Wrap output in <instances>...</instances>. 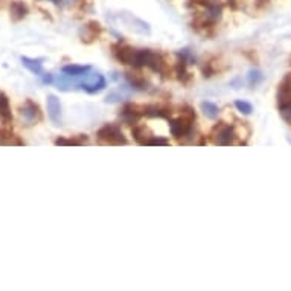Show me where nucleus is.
<instances>
[{
    "label": "nucleus",
    "instance_id": "obj_1",
    "mask_svg": "<svg viewBox=\"0 0 291 291\" xmlns=\"http://www.w3.org/2000/svg\"><path fill=\"white\" fill-rule=\"evenodd\" d=\"M195 121V112L191 105L181 107V115L177 119H169V130L175 139H185L192 130Z\"/></svg>",
    "mask_w": 291,
    "mask_h": 291
},
{
    "label": "nucleus",
    "instance_id": "obj_2",
    "mask_svg": "<svg viewBox=\"0 0 291 291\" xmlns=\"http://www.w3.org/2000/svg\"><path fill=\"white\" fill-rule=\"evenodd\" d=\"M96 137L101 143L105 145H127L128 140L124 136L122 130L115 124H105L96 133Z\"/></svg>",
    "mask_w": 291,
    "mask_h": 291
},
{
    "label": "nucleus",
    "instance_id": "obj_3",
    "mask_svg": "<svg viewBox=\"0 0 291 291\" xmlns=\"http://www.w3.org/2000/svg\"><path fill=\"white\" fill-rule=\"evenodd\" d=\"M233 137H235V128L226 122L216 124L209 133L210 142L215 145H221V147H227V145L233 143Z\"/></svg>",
    "mask_w": 291,
    "mask_h": 291
},
{
    "label": "nucleus",
    "instance_id": "obj_4",
    "mask_svg": "<svg viewBox=\"0 0 291 291\" xmlns=\"http://www.w3.org/2000/svg\"><path fill=\"white\" fill-rule=\"evenodd\" d=\"M112 54L121 64L137 67V60H139V51L137 49L119 42V43L112 46Z\"/></svg>",
    "mask_w": 291,
    "mask_h": 291
},
{
    "label": "nucleus",
    "instance_id": "obj_5",
    "mask_svg": "<svg viewBox=\"0 0 291 291\" xmlns=\"http://www.w3.org/2000/svg\"><path fill=\"white\" fill-rule=\"evenodd\" d=\"M20 115L22 118L28 122V125H34L43 119L42 108L37 102H34L32 99H26L25 104L20 107Z\"/></svg>",
    "mask_w": 291,
    "mask_h": 291
},
{
    "label": "nucleus",
    "instance_id": "obj_6",
    "mask_svg": "<svg viewBox=\"0 0 291 291\" xmlns=\"http://www.w3.org/2000/svg\"><path fill=\"white\" fill-rule=\"evenodd\" d=\"M78 86L87 93H98L107 86V81L101 74H84L83 80L78 81Z\"/></svg>",
    "mask_w": 291,
    "mask_h": 291
},
{
    "label": "nucleus",
    "instance_id": "obj_7",
    "mask_svg": "<svg viewBox=\"0 0 291 291\" xmlns=\"http://www.w3.org/2000/svg\"><path fill=\"white\" fill-rule=\"evenodd\" d=\"M101 32H102L101 25H99L98 22L92 20V22L86 23V25L81 28V31H80V39H81V42H83V43L90 45V43H93L95 40H98V39H99Z\"/></svg>",
    "mask_w": 291,
    "mask_h": 291
},
{
    "label": "nucleus",
    "instance_id": "obj_8",
    "mask_svg": "<svg viewBox=\"0 0 291 291\" xmlns=\"http://www.w3.org/2000/svg\"><path fill=\"white\" fill-rule=\"evenodd\" d=\"M142 116H145L143 105H137V104H127L121 112L122 121L127 124H133V125L137 124Z\"/></svg>",
    "mask_w": 291,
    "mask_h": 291
},
{
    "label": "nucleus",
    "instance_id": "obj_9",
    "mask_svg": "<svg viewBox=\"0 0 291 291\" xmlns=\"http://www.w3.org/2000/svg\"><path fill=\"white\" fill-rule=\"evenodd\" d=\"M277 105H291V74H286L277 87Z\"/></svg>",
    "mask_w": 291,
    "mask_h": 291
},
{
    "label": "nucleus",
    "instance_id": "obj_10",
    "mask_svg": "<svg viewBox=\"0 0 291 291\" xmlns=\"http://www.w3.org/2000/svg\"><path fill=\"white\" fill-rule=\"evenodd\" d=\"M48 113H49L51 121L55 125L61 124V104H60V99L55 95L48 96Z\"/></svg>",
    "mask_w": 291,
    "mask_h": 291
},
{
    "label": "nucleus",
    "instance_id": "obj_11",
    "mask_svg": "<svg viewBox=\"0 0 291 291\" xmlns=\"http://www.w3.org/2000/svg\"><path fill=\"white\" fill-rule=\"evenodd\" d=\"M133 137L139 145H148L150 139L153 137V133L150 131L148 127L140 125V124H134V127L131 128Z\"/></svg>",
    "mask_w": 291,
    "mask_h": 291
},
{
    "label": "nucleus",
    "instance_id": "obj_12",
    "mask_svg": "<svg viewBox=\"0 0 291 291\" xmlns=\"http://www.w3.org/2000/svg\"><path fill=\"white\" fill-rule=\"evenodd\" d=\"M22 64L29 70L32 72L34 75L37 77H42L45 72H43V58H29V57H22L20 58Z\"/></svg>",
    "mask_w": 291,
    "mask_h": 291
},
{
    "label": "nucleus",
    "instance_id": "obj_13",
    "mask_svg": "<svg viewBox=\"0 0 291 291\" xmlns=\"http://www.w3.org/2000/svg\"><path fill=\"white\" fill-rule=\"evenodd\" d=\"M143 113H145V116H148V118L171 119V112L168 110L166 107H160V105H143Z\"/></svg>",
    "mask_w": 291,
    "mask_h": 291
},
{
    "label": "nucleus",
    "instance_id": "obj_14",
    "mask_svg": "<svg viewBox=\"0 0 291 291\" xmlns=\"http://www.w3.org/2000/svg\"><path fill=\"white\" fill-rule=\"evenodd\" d=\"M28 13H29V8H28L26 4L19 2V0H16V2H11V5H10V14H11V19L14 22L23 20L28 16Z\"/></svg>",
    "mask_w": 291,
    "mask_h": 291
},
{
    "label": "nucleus",
    "instance_id": "obj_15",
    "mask_svg": "<svg viewBox=\"0 0 291 291\" xmlns=\"http://www.w3.org/2000/svg\"><path fill=\"white\" fill-rule=\"evenodd\" d=\"M180 58V57H178ZM188 63L183 60V58H180L178 60V63L175 64V75H177V78H178V81L180 83H183L185 86H188L191 81H192V75L188 72Z\"/></svg>",
    "mask_w": 291,
    "mask_h": 291
},
{
    "label": "nucleus",
    "instance_id": "obj_16",
    "mask_svg": "<svg viewBox=\"0 0 291 291\" xmlns=\"http://www.w3.org/2000/svg\"><path fill=\"white\" fill-rule=\"evenodd\" d=\"M125 78L136 90H147L148 89V81L145 80V77L142 74H139V72H127Z\"/></svg>",
    "mask_w": 291,
    "mask_h": 291
},
{
    "label": "nucleus",
    "instance_id": "obj_17",
    "mask_svg": "<svg viewBox=\"0 0 291 291\" xmlns=\"http://www.w3.org/2000/svg\"><path fill=\"white\" fill-rule=\"evenodd\" d=\"M0 119H2L4 122H11L13 121L10 101H8V96L4 92H0Z\"/></svg>",
    "mask_w": 291,
    "mask_h": 291
},
{
    "label": "nucleus",
    "instance_id": "obj_18",
    "mask_svg": "<svg viewBox=\"0 0 291 291\" xmlns=\"http://www.w3.org/2000/svg\"><path fill=\"white\" fill-rule=\"evenodd\" d=\"M90 70V66H80V64H69L63 67V74L69 75V77H74V78H80L84 74Z\"/></svg>",
    "mask_w": 291,
    "mask_h": 291
},
{
    "label": "nucleus",
    "instance_id": "obj_19",
    "mask_svg": "<svg viewBox=\"0 0 291 291\" xmlns=\"http://www.w3.org/2000/svg\"><path fill=\"white\" fill-rule=\"evenodd\" d=\"M0 145H23V142L17 139V136L11 131L0 128Z\"/></svg>",
    "mask_w": 291,
    "mask_h": 291
},
{
    "label": "nucleus",
    "instance_id": "obj_20",
    "mask_svg": "<svg viewBox=\"0 0 291 291\" xmlns=\"http://www.w3.org/2000/svg\"><path fill=\"white\" fill-rule=\"evenodd\" d=\"M201 110L210 119H215V118H218V115H220V108H218V105H215L213 102H209V101L201 102Z\"/></svg>",
    "mask_w": 291,
    "mask_h": 291
},
{
    "label": "nucleus",
    "instance_id": "obj_21",
    "mask_svg": "<svg viewBox=\"0 0 291 291\" xmlns=\"http://www.w3.org/2000/svg\"><path fill=\"white\" fill-rule=\"evenodd\" d=\"M264 81V75H262V72L258 70V69H251L248 72V84L253 86V87H256L258 84H261Z\"/></svg>",
    "mask_w": 291,
    "mask_h": 291
},
{
    "label": "nucleus",
    "instance_id": "obj_22",
    "mask_svg": "<svg viewBox=\"0 0 291 291\" xmlns=\"http://www.w3.org/2000/svg\"><path fill=\"white\" fill-rule=\"evenodd\" d=\"M127 98H128V93H124V92L118 90V92H112L110 95H107L105 101L107 102H121Z\"/></svg>",
    "mask_w": 291,
    "mask_h": 291
},
{
    "label": "nucleus",
    "instance_id": "obj_23",
    "mask_svg": "<svg viewBox=\"0 0 291 291\" xmlns=\"http://www.w3.org/2000/svg\"><path fill=\"white\" fill-rule=\"evenodd\" d=\"M235 107L238 108V112H241L242 115H251V112H253L251 104H248L245 101H236L235 102Z\"/></svg>",
    "mask_w": 291,
    "mask_h": 291
},
{
    "label": "nucleus",
    "instance_id": "obj_24",
    "mask_svg": "<svg viewBox=\"0 0 291 291\" xmlns=\"http://www.w3.org/2000/svg\"><path fill=\"white\" fill-rule=\"evenodd\" d=\"M280 110V116L283 121H286L288 124H291V105H285V107H279Z\"/></svg>",
    "mask_w": 291,
    "mask_h": 291
},
{
    "label": "nucleus",
    "instance_id": "obj_25",
    "mask_svg": "<svg viewBox=\"0 0 291 291\" xmlns=\"http://www.w3.org/2000/svg\"><path fill=\"white\" fill-rule=\"evenodd\" d=\"M169 143V140L166 139V137H156V136H153L151 139H150V142H148V145H162V147H165V145H168Z\"/></svg>",
    "mask_w": 291,
    "mask_h": 291
},
{
    "label": "nucleus",
    "instance_id": "obj_26",
    "mask_svg": "<svg viewBox=\"0 0 291 291\" xmlns=\"http://www.w3.org/2000/svg\"><path fill=\"white\" fill-rule=\"evenodd\" d=\"M43 83H45V84H52V83H54L52 74H43Z\"/></svg>",
    "mask_w": 291,
    "mask_h": 291
},
{
    "label": "nucleus",
    "instance_id": "obj_27",
    "mask_svg": "<svg viewBox=\"0 0 291 291\" xmlns=\"http://www.w3.org/2000/svg\"><path fill=\"white\" fill-rule=\"evenodd\" d=\"M191 5H207L210 0H188Z\"/></svg>",
    "mask_w": 291,
    "mask_h": 291
},
{
    "label": "nucleus",
    "instance_id": "obj_28",
    "mask_svg": "<svg viewBox=\"0 0 291 291\" xmlns=\"http://www.w3.org/2000/svg\"><path fill=\"white\" fill-rule=\"evenodd\" d=\"M49 2H54L55 5H61V0H49Z\"/></svg>",
    "mask_w": 291,
    "mask_h": 291
}]
</instances>
